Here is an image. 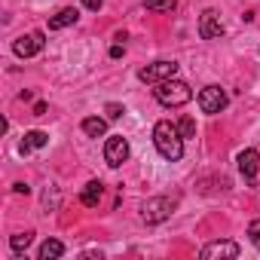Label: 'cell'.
Here are the masks:
<instances>
[{
    "label": "cell",
    "instance_id": "1",
    "mask_svg": "<svg viewBox=\"0 0 260 260\" xmlns=\"http://www.w3.org/2000/svg\"><path fill=\"white\" fill-rule=\"evenodd\" d=\"M153 144H156L159 156L169 159V162H178L184 156V135H181V128L172 125L169 119H162V122L153 125Z\"/></svg>",
    "mask_w": 260,
    "mask_h": 260
},
{
    "label": "cell",
    "instance_id": "2",
    "mask_svg": "<svg viewBox=\"0 0 260 260\" xmlns=\"http://www.w3.org/2000/svg\"><path fill=\"white\" fill-rule=\"evenodd\" d=\"M153 95H156V101L162 104V107H184L190 98H193V89L184 83V80H162V83H156V89H153Z\"/></svg>",
    "mask_w": 260,
    "mask_h": 260
},
{
    "label": "cell",
    "instance_id": "3",
    "mask_svg": "<svg viewBox=\"0 0 260 260\" xmlns=\"http://www.w3.org/2000/svg\"><path fill=\"white\" fill-rule=\"evenodd\" d=\"M178 74V61H153V64H147V68H141L138 71V80L141 83H162V80H172Z\"/></svg>",
    "mask_w": 260,
    "mask_h": 260
},
{
    "label": "cell",
    "instance_id": "4",
    "mask_svg": "<svg viewBox=\"0 0 260 260\" xmlns=\"http://www.w3.org/2000/svg\"><path fill=\"white\" fill-rule=\"evenodd\" d=\"M172 211H175V199H169V196L147 199V202H144V208H141V214H144V220H147V223H162Z\"/></svg>",
    "mask_w": 260,
    "mask_h": 260
},
{
    "label": "cell",
    "instance_id": "5",
    "mask_svg": "<svg viewBox=\"0 0 260 260\" xmlns=\"http://www.w3.org/2000/svg\"><path fill=\"white\" fill-rule=\"evenodd\" d=\"M226 104H230V98H226V92H223L220 86H205V89L199 92V107H202V113H220Z\"/></svg>",
    "mask_w": 260,
    "mask_h": 260
},
{
    "label": "cell",
    "instance_id": "6",
    "mask_svg": "<svg viewBox=\"0 0 260 260\" xmlns=\"http://www.w3.org/2000/svg\"><path fill=\"white\" fill-rule=\"evenodd\" d=\"M104 159H107L110 169H119V166L128 159V141H125L122 135L107 138V144H104Z\"/></svg>",
    "mask_w": 260,
    "mask_h": 260
},
{
    "label": "cell",
    "instance_id": "7",
    "mask_svg": "<svg viewBox=\"0 0 260 260\" xmlns=\"http://www.w3.org/2000/svg\"><path fill=\"white\" fill-rule=\"evenodd\" d=\"M43 31H31V34H25V37H19L16 43H13V52L19 55V58H31V55H37L40 49H43Z\"/></svg>",
    "mask_w": 260,
    "mask_h": 260
},
{
    "label": "cell",
    "instance_id": "8",
    "mask_svg": "<svg viewBox=\"0 0 260 260\" xmlns=\"http://www.w3.org/2000/svg\"><path fill=\"white\" fill-rule=\"evenodd\" d=\"M220 34H223L220 16H217L214 10H205L202 19H199V37H202V40H214V37H220Z\"/></svg>",
    "mask_w": 260,
    "mask_h": 260
},
{
    "label": "cell",
    "instance_id": "9",
    "mask_svg": "<svg viewBox=\"0 0 260 260\" xmlns=\"http://www.w3.org/2000/svg\"><path fill=\"white\" fill-rule=\"evenodd\" d=\"M257 169H260V156H257V150H254V147L242 150V153H239V172L245 175V181H248V184H254V181H257Z\"/></svg>",
    "mask_w": 260,
    "mask_h": 260
},
{
    "label": "cell",
    "instance_id": "10",
    "mask_svg": "<svg viewBox=\"0 0 260 260\" xmlns=\"http://www.w3.org/2000/svg\"><path fill=\"white\" fill-rule=\"evenodd\" d=\"M202 257H205V260H211V257H239V245L230 242V239H223V242H208V245L202 248Z\"/></svg>",
    "mask_w": 260,
    "mask_h": 260
},
{
    "label": "cell",
    "instance_id": "11",
    "mask_svg": "<svg viewBox=\"0 0 260 260\" xmlns=\"http://www.w3.org/2000/svg\"><path fill=\"white\" fill-rule=\"evenodd\" d=\"M101 193H104V184H101V181H89V184L83 187V193H80V202H83L86 208H95V205L101 202Z\"/></svg>",
    "mask_w": 260,
    "mask_h": 260
},
{
    "label": "cell",
    "instance_id": "12",
    "mask_svg": "<svg viewBox=\"0 0 260 260\" xmlns=\"http://www.w3.org/2000/svg\"><path fill=\"white\" fill-rule=\"evenodd\" d=\"M77 19H80V13H77L74 7H64L61 13H55V16L49 19V28H52V31H61V28H68V25H74Z\"/></svg>",
    "mask_w": 260,
    "mask_h": 260
},
{
    "label": "cell",
    "instance_id": "13",
    "mask_svg": "<svg viewBox=\"0 0 260 260\" xmlns=\"http://www.w3.org/2000/svg\"><path fill=\"white\" fill-rule=\"evenodd\" d=\"M46 144H49V135H46V132H40V128H34V132H28V135H25V141H22V153L37 150V147H46Z\"/></svg>",
    "mask_w": 260,
    "mask_h": 260
},
{
    "label": "cell",
    "instance_id": "14",
    "mask_svg": "<svg viewBox=\"0 0 260 260\" xmlns=\"http://www.w3.org/2000/svg\"><path fill=\"white\" fill-rule=\"evenodd\" d=\"M83 132H86L89 138H101V135L107 132V122H104L101 116H86V119H83Z\"/></svg>",
    "mask_w": 260,
    "mask_h": 260
},
{
    "label": "cell",
    "instance_id": "15",
    "mask_svg": "<svg viewBox=\"0 0 260 260\" xmlns=\"http://www.w3.org/2000/svg\"><path fill=\"white\" fill-rule=\"evenodd\" d=\"M61 254H64V245H61L58 239H46V242L40 245V254H37V257H40V260H55V257H61Z\"/></svg>",
    "mask_w": 260,
    "mask_h": 260
},
{
    "label": "cell",
    "instance_id": "16",
    "mask_svg": "<svg viewBox=\"0 0 260 260\" xmlns=\"http://www.w3.org/2000/svg\"><path fill=\"white\" fill-rule=\"evenodd\" d=\"M31 242H34V233H16V236L10 239V248H13L16 254H22V251H28Z\"/></svg>",
    "mask_w": 260,
    "mask_h": 260
},
{
    "label": "cell",
    "instance_id": "17",
    "mask_svg": "<svg viewBox=\"0 0 260 260\" xmlns=\"http://www.w3.org/2000/svg\"><path fill=\"white\" fill-rule=\"evenodd\" d=\"M175 4H178V0H144V7H147L150 13H172Z\"/></svg>",
    "mask_w": 260,
    "mask_h": 260
},
{
    "label": "cell",
    "instance_id": "18",
    "mask_svg": "<svg viewBox=\"0 0 260 260\" xmlns=\"http://www.w3.org/2000/svg\"><path fill=\"white\" fill-rule=\"evenodd\" d=\"M178 128H181V135H184V138H193V135H196V122H193L190 116H184V119L178 122Z\"/></svg>",
    "mask_w": 260,
    "mask_h": 260
},
{
    "label": "cell",
    "instance_id": "19",
    "mask_svg": "<svg viewBox=\"0 0 260 260\" xmlns=\"http://www.w3.org/2000/svg\"><path fill=\"white\" fill-rule=\"evenodd\" d=\"M248 239H251L254 248H260V220H254V223L248 226Z\"/></svg>",
    "mask_w": 260,
    "mask_h": 260
},
{
    "label": "cell",
    "instance_id": "20",
    "mask_svg": "<svg viewBox=\"0 0 260 260\" xmlns=\"http://www.w3.org/2000/svg\"><path fill=\"white\" fill-rule=\"evenodd\" d=\"M104 110H107V119H119V116L125 113V110H122V104H113V101H110Z\"/></svg>",
    "mask_w": 260,
    "mask_h": 260
},
{
    "label": "cell",
    "instance_id": "21",
    "mask_svg": "<svg viewBox=\"0 0 260 260\" xmlns=\"http://www.w3.org/2000/svg\"><path fill=\"white\" fill-rule=\"evenodd\" d=\"M83 4H86V10L98 13V10H101V4H104V0H83Z\"/></svg>",
    "mask_w": 260,
    "mask_h": 260
},
{
    "label": "cell",
    "instance_id": "22",
    "mask_svg": "<svg viewBox=\"0 0 260 260\" xmlns=\"http://www.w3.org/2000/svg\"><path fill=\"white\" fill-rule=\"evenodd\" d=\"M34 113H37V116H43V113H46V104H43V101H37V104H34Z\"/></svg>",
    "mask_w": 260,
    "mask_h": 260
},
{
    "label": "cell",
    "instance_id": "23",
    "mask_svg": "<svg viewBox=\"0 0 260 260\" xmlns=\"http://www.w3.org/2000/svg\"><path fill=\"white\" fill-rule=\"evenodd\" d=\"M119 55H122V46H119V43H116V46H113V49H110V58H119Z\"/></svg>",
    "mask_w": 260,
    "mask_h": 260
}]
</instances>
